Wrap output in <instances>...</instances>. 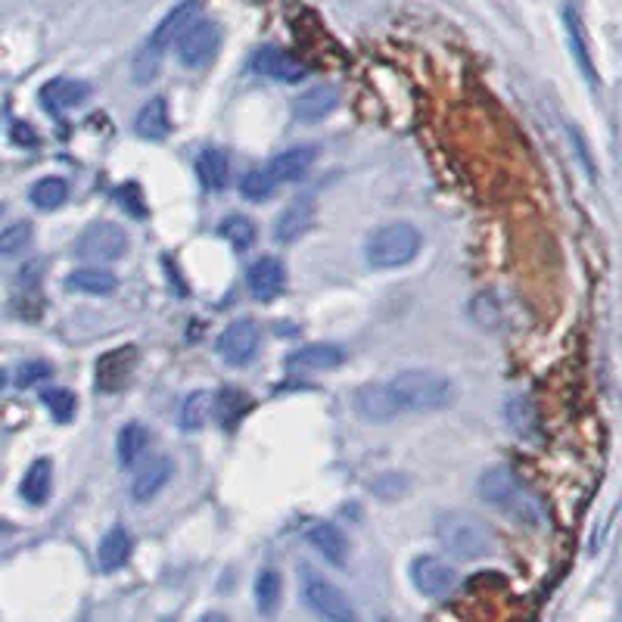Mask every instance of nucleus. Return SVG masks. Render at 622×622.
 <instances>
[{
	"label": "nucleus",
	"instance_id": "obj_1",
	"mask_svg": "<svg viewBox=\"0 0 622 622\" xmlns=\"http://www.w3.org/2000/svg\"><path fill=\"white\" fill-rule=\"evenodd\" d=\"M476 492L486 504L498 507L504 517H511L523 526H532L539 529L545 526V507L539 504L523 483L520 476L511 470V467H489L479 473V483H476Z\"/></svg>",
	"mask_w": 622,
	"mask_h": 622
},
{
	"label": "nucleus",
	"instance_id": "obj_2",
	"mask_svg": "<svg viewBox=\"0 0 622 622\" xmlns=\"http://www.w3.org/2000/svg\"><path fill=\"white\" fill-rule=\"evenodd\" d=\"M200 10H203L200 0H181L178 7H172L159 19V25L150 32V38L144 41V47L137 50L134 63H131L134 84H150L159 75L162 60H165V50L172 44H178V38L187 32L196 19H200Z\"/></svg>",
	"mask_w": 622,
	"mask_h": 622
},
{
	"label": "nucleus",
	"instance_id": "obj_3",
	"mask_svg": "<svg viewBox=\"0 0 622 622\" xmlns=\"http://www.w3.org/2000/svg\"><path fill=\"white\" fill-rule=\"evenodd\" d=\"M386 386L399 411H445L458 399L455 383L439 371H427V367H411V371L395 374Z\"/></svg>",
	"mask_w": 622,
	"mask_h": 622
},
{
	"label": "nucleus",
	"instance_id": "obj_4",
	"mask_svg": "<svg viewBox=\"0 0 622 622\" xmlns=\"http://www.w3.org/2000/svg\"><path fill=\"white\" fill-rule=\"evenodd\" d=\"M436 539L458 560H483L495 551L492 529L467 511H442L436 517Z\"/></svg>",
	"mask_w": 622,
	"mask_h": 622
},
{
	"label": "nucleus",
	"instance_id": "obj_5",
	"mask_svg": "<svg viewBox=\"0 0 622 622\" xmlns=\"http://www.w3.org/2000/svg\"><path fill=\"white\" fill-rule=\"evenodd\" d=\"M420 252V231L408 221H392L377 228L364 243V259L374 271H392L414 262Z\"/></svg>",
	"mask_w": 622,
	"mask_h": 622
},
{
	"label": "nucleus",
	"instance_id": "obj_6",
	"mask_svg": "<svg viewBox=\"0 0 622 622\" xmlns=\"http://www.w3.org/2000/svg\"><path fill=\"white\" fill-rule=\"evenodd\" d=\"M299 576H302V598L318 616H324L327 622H358L352 601L330 579H324L311 567H299Z\"/></svg>",
	"mask_w": 622,
	"mask_h": 622
},
{
	"label": "nucleus",
	"instance_id": "obj_7",
	"mask_svg": "<svg viewBox=\"0 0 622 622\" xmlns=\"http://www.w3.org/2000/svg\"><path fill=\"white\" fill-rule=\"evenodd\" d=\"M128 252V234L112 221H94L75 240V256L88 262H119Z\"/></svg>",
	"mask_w": 622,
	"mask_h": 622
},
{
	"label": "nucleus",
	"instance_id": "obj_8",
	"mask_svg": "<svg viewBox=\"0 0 622 622\" xmlns=\"http://www.w3.org/2000/svg\"><path fill=\"white\" fill-rule=\"evenodd\" d=\"M221 47V25L212 19H196L178 38V60L187 69H206Z\"/></svg>",
	"mask_w": 622,
	"mask_h": 622
},
{
	"label": "nucleus",
	"instance_id": "obj_9",
	"mask_svg": "<svg viewBox=\"0 0 622 622\" xmlns=\"http://www.w3.org/2000/svg\"><path fill=\"white\" fill-rule=\"evenodd\" d=\"M262 349V330L256 321H249V318H240L234 324L224 327V333L218 336V343H215V352L224 364H231V367H243L249 364L252 358L259 355Z\"/></svg>",
	"mask_w": 622,
	"mask_h": 622
},
{
	"label": "nucleus",
	"instance_id": "obj_10",
	"mask_svg": "<svg viewBox=\"0 0 622 622\" xmlns=\"http://www.w3.org/2000/svg\"><path fill=\"white\" fill-rule=\"evenodd\" d=\"M411 582L423 598H445L458 585V573L448 560L436 554H420L411 560Z\"/></svg>",
	"mask_w": 622,
	"mask_h": 622
},
{
	"label": "nucleus",
	"instance_id": "obj_11",
	"mask_svg": "<svg viewBox=\"0 0 622 622\" xmlns=\"http://www.w3.org/2000/svg\"><path fill=\"white\" fill-rule=\"evenodd\" d=\"M249 69L256 75H262V78L284 81V84H299V81L308 78V69L296 60V56H290L287 50H280V47H259L256 53H252Z\"/></svg>",
	"mask_w": 622,
	"mask_h": 622
},
{
	"label": "nucleus",
	"instance_id": "obj_12",
	"mask_svg": "<svg viewBox=\"0 0 622 622\" xmlns=\"http://www.w3.org/2000/svg\"><path fill=\"white\" fill-rule=\"evenodd\" d=\"M352 408L367 423H389V420H395L402 414L399 405L392 402L386 383H364V386H358L352 392Z\"/></svg>",
	"mask_w": 622,
	"mask_h": 622
},
{
	"label": "nucleus",
	"instance_id": "obj_13",
	"mask_svg": "<svg viewBox=\"0 0 622 622\" xmlns=\"http://www.w3.org/2000/svg\"><path fill=\"white\" fill-rule=\"evenodd\" d=\"M246 287L252 293V299H259V302H271L277 299L280 293H284L287 287V268L284 262H277L271 256H262L249 265L246 271Z\"/></svg>",
	"mask_w": 622,
	"mask_h": 622
},
{
	"label": "nucleus",
	"instance_id": "obj_14",
	"mask_svg": "<svg viewBox=\"0 0 622 622\" xmlns=\"http://www.w3.org/2000/svg\"><path fill=\"white\" fill-rule=\"evenodd\" d=\"M137 371V349L134 346H125V349H112L106 352L97 367H94V374H97V389L100 392H116L122 389L131 374Z\"/></svg>",
	"mask_w": 622,
	"mask_h": 622
},
{
	"label": "nucleus",
	"instance_id": "obj_15",
	"mask_svg": "<svg viewBox=\"0 0 622 622\" xmlns=\"http://www.w3.org/2000/svg\"><path fill=\"white\" fill-rule=\"evenodd\" d=\"M41 106L53 116H60L66 109H75L81 106L84 100L91 97V84L88 81H78V78H50L44 88H41Z\"/></svg>",
	"mask_w": 622,
	"mask_h": 622
},
{
	"label": "nucleus",
	"instance_id": "obj_16",
	"mask_svg": "<svg viewBox=\"0 0 622 622\" xmlns=\"http://www.w3.org/2000/svg\"><path fill=\"white\" fill-rule=\"evenodd\" d=\"M172 476H175L172 458H165V455L150 458V464H147V467H140L137 476L131 479V498H134L137 504L153 501V498L168 486V479H172Z\"/></svg>",
	"mask_w": 622,
	"mask_h": 622
},
{
	"label": "nucleus",
	"instance_id": "obj_17",
	"mask_svg": "<svg viewBox=\"0 0 622 622\" xmlns=\"http://www.w3.org/2000/svg\"><path fill=\"white\" fill-rule=\"evenodd\" d=\"M305 542L315 548L327 563H333V567H346L349 539L343 535V529H336L333 523H315V526L305 529Z\"/></svg>",
	"mask_w": 622,
	"mask_h": 622
},
{
	"label": "nucleus",
	"instance_id": "obj_18",
	"mask_svg": "<svg viewBox=\"0 0 622 622\" xmlns=\"http://www.w3.org/2000/svg\"><path fill=\"white\" fill-rule=\"evenodd\" d=\"M318 159V150L315 147H293V150H284V153H277L271 162H268V178L277 184H290V181H299L308 175V168L315 165Z\"/></svg>",
	"mask_w": 622,
	"mask_h": 622
},
{
	"label": "nucleus",
	"instance_id": "obj_19",
	"mask_svg": "<svg viewBox=\"0 0 622 622\" xmlns=\"http://www.w3.org/2000/svg\"><path fill=\"white\" fill-rule=\"evenodd\" d=\"M343 364H346V349H339L333 343H311L287 358V367H293V371H336Z\"/></svg>",
	"mask_w": 622,
	"mask_h": 622
},
{
	"label": "nucleus",
	"instance_id": "obj_20",
	"mask_svg": "<svg viewBox=\"0 0 622 622\" xmlns=\"http://www.w3.org/2000/svg\"><path fill=\"white\" fill-rule=\"evenodd\" d=\"M336 106H339V91L333 88V84H315V88L299 94V100L293 103V112L299 122L311 125V122L327 119Z\"/></svg>",
	"mask_w": 622,
	"mask_h": 622
},
{
	"label": "nucleus",
	"instance_id": "obj_21",
	"mask_svg": "<svg viewBox=\"0 0 622 622\" xmlns=\"http://www.w3.org/2000/svg\"><path fill=\"white\" fill-rule=\"evenodd\" d=\"M131 548H134V542H131V535H128V529L125 526H112L103 539H100V548H97V567L103 570V573H116V570H122L125 563L131 560Z\"/></svg>",
	"mask_w": 622,
	"mask_h": 622
},
{
	"label": "nucleus",
	"instance_id": "obj_22",
	"mask_svg": "<svg viewBox=\"0 0 622 622\" xmlns=\"http://www.w3.org/2000/svg\"><path fill=\"white\" fill-rule=\"evenodd\" d=\"M311 221H315V203L311 200H293L284 212H280L277 224H274V237L277 243H293L296 237H302Z\"/></svg>",
	"mask_w": 622,
	"mask_h": 622
},
{
	"label": "nucleus",
	"instance_id": "obj_23",
	"mask_svg": "<svg viewBox=\"0 0 622 622\" xmlns=\"http://www.w3.org/2000/svg\"><path fill=\"white\" fill-rule=\"evenodd\" d=\"M134 131L144 140H165L168 137V131H172V116H168L165 97H153L140 106L137 119H134Z\"/></svg>",
	"mask_w": 622,
	"mask_h": 622
},
{
	"label": "nucleus",
	"instance_id": "obj_24",
	"mask_svg": "<svg viewBox=\"0 0 622 622\" xmlns=\"http://www.w3.org/2000/svg\"><path fill=\"white\" fill-rule=\"evenodd\" d=\"M116 287H119L116 274L103 268H78L66 277V290L84 293V296H109V293H116Z\"/></svg>",
	"mask_w": 622,
	"mask_h": 622
},
{
	"label": "nucleus",
	"instance_id": "obj_25",
	"mask_svg": "<svg viewBox=\"0 0 622 622\" xmlns=\"http://www.w3.org/2000/svg\"><path fill=\"white\" fill-rule=\"evenodd\" d=\"M50 483H53V464L47 458H38L25 470L22 483H19V495L25 498V504L41 507L50 498Z\"/></svg>",
	"mask_w": 622,
	"mask_h": 622
},
{
	"label": "nucleus",
	"instance_id": "obj_26",
	"mask_svg": "<svg viewBox=\"0 0 622 622\" xmlns=\"http://www.w3.org/2000/svg\"><path fill=\"white\" fill-rule=\"evenodd\" d=\"M150 445V433L144 423H125L119 430V439H116V455H119V467H134L140 458H144V451Z\"/></svg>",
	"mask_w": 622,
	"mask_h": 622
},
{
	"label": "nucleus",
	"instance_id": "obj_27",
	"mask_svg": "<svg viewBox=\"0 0 622 622\" xmlns=\"http://www.w3.org/2000/svg\"><path fill=\"white\" fill-rule=\"evenodd\" d=\"M228 175H231V165L221 150H203L200 159H196V178H200L206 190H221L228 184Z\"/></svg>",
	"mask_w": 622,
	"mask_h": 622
},
{
	"label": "nucleus",
	"instance_id": "obj_28",
	"mask_svg": "<svg viewBox=\"0 0 622 622\" xmlns=\"http://www.w3.org/2000/svg\"><path fill=\"white\" fill-rule=\"evenodd\" d=\"M212 395L209 392H190L187 399H184V405H181V430L184 433H200L206 423H209V417H212Z\"/></svg>",
	"mask_w": 622,
	"mask_h": 622
},
{
	"label": "nucleus",
	"instance_id": "obj_29",
	"mask_svg": "<svg viewBox=\"0 0 622 622\" xmlns=\"http://www.w3.org/2000/svg\"><path fill=\"white\" fill-rule=\"evenodd\" d=\"M563 19H567V35H570V47H573V56H576V63L579 69L585 72V78L595 84V66H591V53H588V38H585V28H582V19L573 7L563 10Z\"/></svg>",
	"mask_w": 622,
	"mask_h": 622
},
{
	"label": "nucleus",
	"instance_id": "obj_30",
	"mask_svg": "<svg viewBox=\"0 0 622 622\" xmlns=\"http://www.w3.org/2000/svg\"><path fill=\"white\" fill-rule=\"evenodd\" d=\"M66 196H69V184L63 178H41L32 184V190H28V200H32V206H38L41 212L60 209L66 203Z\"/></svg>",
	"mask_w": 622,
	"mask_h": 622
},
{
	"label": "nucleus",
	"instance_id": "obj_31",
	"mask_svg": "<svg viewBox=\"0 0 622 622\" xmlns=\"http://www.w3.org/2000/svg\"><path fill=\"white\" fill-rule=\"evenodd\" d=\"M504 417H507V423H511V430H514L517 436L532 439L535 430H539V417H535V408H532L529 399H523V395H514V399H507Z\"/></svg>",
	"mask_w": 622,
	"mask_h": 622
},
{
	"label": "nucleus",
	"instance_id": "obj_32",
	"mask_svg": "<svg viewBox=\"0 0 622 622\" xmlns=\"http://www.w3.org/2000/svg\"><path fill=\"white\" fill-rule=\"evenodd\" d=\"M221 237L224 240H228L234 249H249L252 243H256L259 240V228H256V221H252V218H246V215H231V218H224L221 221Z\"/></svg>",
	"mask_w": 622,
	"mask_h": 622
},
{
	"label": "nucleus",
	"instance_id": "obj_33",
	"mask_svg": "<svg viewBox=\"0 0 622 622\" xmlns=\"http://www.w3.org/2000/svg\"><path fill=\"white\" fill-rule=\"evenodd\" d=\"M470 318H473L476 327H483V330H489V333L498 330V327H501V302H498V296L489 293V290L476 293V296L470 299Z\"/></svg>",
	"mask_w": 622,
	"mask_h": 622
},
{
	"label": "nucleus",
	"instance_id": "obj_34",
	"mask_svg": "<svg viewBox=\"0 0 622 622\" xmlns=\"http://www.w3.org/2000/svg\"><path fill=\"white\" fill-rule=\"evenodd\" d=\"M280 595H284V585H280L277 570H262L256 579V607L262 616H274L280 607Z\"/></svg>",
	"mask_w": 622,
	"mask_h": 622
},
{
	"label": "nucleus",
	"instance_id": "obj_35",
	"mask_svg": "<svg viewBox=\"0 0 622 622\" xmlns=\"http://www.w3.org/2000/svg\"><path fill=\"white\" fill-rule=\"evenodd\" d=\"M32 240H35L32 221H13L7 231H0V256L4 259L22 256V252L32 246Z\"/></svg>",
	"mask_w": 622,
	"mask_h": 622
},
{
	"label": "nucleus",
	"instance_id": "obj_36",
	"mask_svg": "<svg viewBox=\"0 0 622 622\" xmlns=\"http://www.w3.org/2000/svg\"><path fill=\"white\" fill-rule=\"evenodd\" d=\"M41 402L47 405V411H50V417L56 423H69L75 417V408H78L75 392L72 389H60V386H56V389H44Z\"/></svg>",
	"mask_w": 622,
	"mask_h": 622
},
{
	"label": "nucleus",
	"instance_id": "obj_37",
	"mask_svg": "<svg viewBox=\"0 0 622 622\" xmlns=\"http://www.w3.org/2000/svg\"><path fill=\"white\" fill-rule=\"evenodd\" d=\"M274 187L277 184L268 178V172H249L240 181V193H243V200H249V203H268L274 196Z\"/></svg>",
	"mask_w": 622,
	"mask_h": 622
},
{
	"label": "nucleus",
	"instance_id": "obj_38",
	"mask_svg": "<svg viewBox=\"0 0 622 622\" xmlns=\"http://www.w3.org/2000/svg\"><path fill=\"white\" fill-rule=\"evenodd\" d=\"M50 377H53V367H50L47 361L35 358V361L19 364V371H16V386H19V389H28V386H38L41 380H50Z\"/></svg>",
	"mask_w": 622,
	"mask_h": 622
},
{
	"label": "nucleus",
	"instance_id": "obj_39",
	"mask_svg": "<svg viewBox=\"0 0 622 622\" xmlns=\"http://www.w3.org/2000/svg\"><path fill=\"white\" fill-rule=\"evenodd\" d=\"M218 402H221V423H224V427L237 423V417L249 408V399L243 392H237V389H224L218 395Z\"/></svg>",
	"mask_w": 622,
	"mask_h": 622
},
{
	"label": "nucleus",
	"instance_id": "obj_40",
	"mask_svg": "<svg viewBox=\"0 0 622 622\" xmlns=\"http://www.w3.org/2000/svg\"><path fill=\"white\" fill-rule=\"evenodd\" d=\"M371 492L380 495L383 501H395V498H402L408 492V479L399 476V473H386V476H380L377 483L371 486Z\"/></svg>",
	"mask_w": 622,
	"mask_h": 622
},
{
	"label": "nucleus",
	"instance_id": "obj_41",
	"mask_svg": "<svg viewBox=\"0 0 622 622\" xmlns=\"http://www.w3.org/2000/svg\"><path fill=\"white\" fill-rule=\"evenodd\" d=\"M200 622H231V619H228V616H224V613H206V616H203Z\"/></svg>",
	"mask_w": 622,
	"mask_h": 622
},
{
	"label": "nucleus",
	"instance_id": "obj_42",
	"mask_svg": "<svg viewBox=\"0 0 622 622\" xmlns=\"http://www.w3.org/2000/svg\"><path fill=\"white\" fill-rule=\"evenodd\" d=\"M4 386H7V374L0 371V392H4Z\"/></svg>",
	"mask_w": 622,
	"mask_h": 622
},
{
	"label": "nucleus",
	"instance_id": "obj_43",
	"mask_svg": "<svg viewBox=\"0 0 622 622\" xmlns=\"http://www.w3.org/2000/svg\"><path fill=\"white\" fill-rule=\"evenodd\" d=\"M0 215H4V206H0Z\"/></svg>",
	"mask_w": 622,
	"mask_h": 622
}]
</instances>
